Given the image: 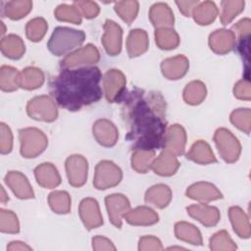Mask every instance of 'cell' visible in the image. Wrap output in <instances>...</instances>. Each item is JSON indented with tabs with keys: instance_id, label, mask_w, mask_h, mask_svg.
<instances>
[{
	"instance_id": "cell-1",
	"label": "cell",
	"mask_w": 251,
	"mask_h": 251,
	"mask_svg": "<svg viewBox=\"0 0 251 251\" xmlns=\"http://www.w3.org/2000/svg\"><path fill=\"white\" fill-rule=\"evenodd\" d=\"M122 102L123 118L127 127L126 139L132 150L154 151L165 145L166 103L158 92L134 88L126 90L117 100Z\"/></svg>"
},
{
	"instance_id": "cell-2",
	"label": "cell",
	"mask_w": 251,
	"mask_h": 251,
	"mask_svg": "<svg viewBox=\"0 0 251 251\" xmlns=\"http://www.w3.org/2000/svg\"><path fill=\"white\" fill-rule=\"evenodd\" d=\"M101 72L97 67L63 69L50 82V93L56 102L69 111L97 102L102 97Z\"/></svg>"
},
{
	"instance_id": "cell-3",
	"label": "cell",
	"mask_w": 251,
	"mask_h": 251,
	"mask_svg": "<svg viewBox=\"0 0 251 251\" xmlns=\"http://www.w3.org/2000/svg\"><path fill=\"white\" fill-rule=\"evenodd\" d=\"M83 40L84 33L81 30L58 26L54 29L48 42V48L53 54L61 56L67 51L79 45Z\"/></svg>"
},
{
	"instance_id": "cell-4",
	"label": "cell",
	"mask_w": 251,
	"mask_h": 251,
	"mask_svg": "<svg viewBox=\"0 0 251 251\" xmlns=\"http://www.w3.org/2000/svg\"><path fill=\"white\" fill-rule=\"evenodd\" d=\"M124 75L117 70H111L105 76L106 97L110 102H117L120 96L125 91Z\"/></svg>"
},
{
	"instance_id": "cell-5",
	"label": "cell",
	"mask_w": 251,
	"mask_h": 251,
	"mask_svg": "<svg viewBox=\"0 0 251 251\" xmlns=\"http://www.w3.org/2000/svg\"><path fill=\"white\" fill-rule=\"evenodd\" d=\"M106 33L103 41L105 48L109 54H117L121 50L122 28L113 21L107 20L104 25Z\"/></svg>"
},
{
	"instance_id": "cell-6",
	"label": "cell",
	"mask_w": 251,
	"mask_h": 251,
	"mask_svg": "<svg viewBox=\"0 0 251 251\" xmlns=\"http://www.w3.org/2000/svg\"><path fill=\"white\" fill-rule=\"evenodd\" d=\"M5 181L19 198H30L33 196L27 179L19 172H10L7 174Z\"/></svg>"
},
{
	"instance_id": "cell-7",
	"label": "cell",
	"mask_w": 251,
	"mask_h": 251,
	"mask_svg": "<svg viewBox=\"0 0 251 251\" xmlns=\"http://www.w3.org/2000/svg\"><path fill=\"white\" fill-rule=\"evenodd\" d=\"M2 53L11 59H19L25 52V45L18 35L10 34L1 40Z\"/></svg>"
},
{
	"instance_id": "cell-8",
	"label": "cell",
	"mask_w": 251,
	"mask_h": 251,
	"mask_svg": "<svg viewBox=\"0 0 251 251\" xmlns=\"http://www.w3.org/2000/svg\"><path fill=\"white\" fill-rule=\"evenodd\" d=\"M129 56H137L147 49V35L144 30H131L127 40Z\"/></svg>"
},
{
	"instance_id": "cell-9",
	"label": "cell",
	"mask_w": 251,
	"mask_h": 251,
	"mask_svg": "<svg viewBox=\"0 0 251 251\" xmlns=\"http://www.w3.org/2000/svg\"><path fill=\"white\" fill-rule=\"evenodd\" d=\"M150 18L156 26L161 25H172L174 23V15L172 14L170 7L164 3H158L152 6Z\"/></svg>"
},
{
	"instance_id": "cell-10",
	"label": "cell",
	"mask_w": 251,
	"mask_h": 251,
	"mask_svg": "<svg viewBox=\"0 0 251 251\" xmlns=\"http://www.w3.org/2000/svg\"><path fill=\"white\" fill-rule=\"evenodd\" d=\"M32 3L29 1H11L7 2L2 10L6 16L12 20H19L25 17L31 9Z\"/></svg>"
},
{
	"instance_id": "cell-11",
	"label": "cell",
	"mask_w": 251,
	"mask_h": 251,
	"mask_svg": "<svg viewBox=\"0 0 251 251\" xmlns=\"http://www.w3.org/2000/svg\"><path fill=\"white\" fill-rule=\"evenodd\" d=\"M19 74L16 69L8 66L1 68V88L4 91H13L19 86Z\"/></svg>"
},
{
	"instance_id": "cell-12",
	"label": "cell",
	"mask_w": 251,
	"mask_h": 251,
	"mask_svg": "<svg viewBox=\"0 0 251 251\" xmlns=\"http://www.w3.org/2000/svg\"><path fill=\"white\" fill-rule=\"evenodd\" d=\"M217 13H218L217 7L215 6V4L213 2H204L195 9L194 19L201 25L204 15H206L205 23H206V25H208L211 21H214Z\"/></svg>"
},
{
	"instance_id": "cell-13",
	"label": "cell",
	"mask_w": 251,
	"mask_h": 251,
	"mask_svg": "<svg viewBox=\"0 0 251 251\" xmlns=\"http://www.w3.org/2000/svg\"><path fill=\"white\" fill-rule=\"evenodd\" d=\"M208 160V162H216V159L213 155V153H211L209 146L205 143L200 141V149H199V145L198 143H195L190 151L189 154H187V158L197 161V162H201V163H206L204 157Z\"/></svg>"
},
{
	"instance_id": "cell-14",
	"label": "cell",
	"mask_w": 251,
	"mask_h": 251,
	"mask_svg": "<svg viewBox=\"0 0 251 251\" xmlns=\"http://www.w3.org/2000/svg\"><path fill=\"white\" fill-rule=\"evenodd\" d=\"M46 23L43 19H33L26 25V35L32 41H38L44 35L46 30Z\"/></svg>"
},
{
	"instance_id": "cell-15",
	"label": "cell",
	"mask_w": 251,
	"mask_h": 251,
	"mask_svg": "<svg viewBox=\"0 0 251 251\" xmlns=\"http://www.w3.org/2000/svg\"><path fill=\"white\" fill-rule=\"evenodd\" d=\"M115 9L117 13L121 15V17L127 23H130L134 20L137 10H138V3L135 1L131 2H119L116 4Z\"/></svg>"
},
{
	"instance_id": "cell-16",
	"label": "cell",
	"mask_w": 251,
	"mask_h": 251,
	"mask_svg": "<svg viewBox=\"0 0 251 251\" xmlns=\"http://www.w3.org/2000/svg\"><path fill=\"white\" fill-rule=\"evenodd\" d=\"M56 18L61 21H70L75 24L79 25L81 22L79 12L75 9V7H71L68 5H60L55 12Z\"/></svg>"
},
{
	"instance_id": "cell-17",
	"label": "cell",
	"mask_w": 251,
	"mask_h": 251,
	"mask_svg": "<svg viewBox=\"0 0 251 251\" xmlns=\"http://www.w3.org/2000/svg\"><path fill=\"white\" fill-rule=\"evenodd\" d=\"M141 218L147 219L150 224H154L158 221V216L151 209L145 207L137 208L134 211H131V213L126 216V220L130 224H139Z\"/></svg>"
},
{
	"instance_id": "cell-18",
	"label": "cell",
	"mask_w": 251,
	"mask_h": 251,
	"mask_svg": "<svg viewBox=\"0 0 251 251\" xmlns=\"http://www.w3.org/2000/svg\"><path fill=\"white\" fill-rule=\"evenodd\" d=\"M1 231L2 232H18L19 223L17 217L11 212L1 209Z\"/></svg>"
},
{
	"instance_id": "cell-19",
	"label": "cell",
	"mask_w": 251,
	"mask_h": 251,
	"mask_svg": "<svg viewBox=\"0 0 251 251\" xmlns=\"http://www.w3.org/2000/svg\"><path fill=\"white\" fill-rule=\"evenodd\" d=\"M12 149V133L10 128L5 125L1 124V153H9Z\"/></svg>"
},
{
	"instance_id": "cell-20",
	"label": "cell",
	"mask_w": 251,
	"mask_h": 251,
	"mask_svg": "<svg viewBox=\"0 0 251 251\" xmlns=\"http://www.w3.org/2000/svg\"><path fill=\"white\" fill-rule=\"evenodd\" d=\"M69 195L66 192H54L50 194V205L57 213H66L64 207L61 205L62 202L69 201Z\"/></svg>"
},
{
	"instance_id": "cell-21",
	"label": "cell",
	"mask_w": 251,
	"mask_h": 251,
	"mask_svg": "<svg viewBox=\"0 0 251 251\" xmlns=\"http://www.w3.org/2000/svg\"><path fill=\"white\" fill-rule=\"evenodd\" d=\"M75 5L80 6L82 8L83 14L86 18H93L96 17V15L99 12V7L96 3L93 2H75Z\"/></svg>"
},
{
	"instance_id": "cell-22",
	"label": "cell",
	"mask_w": 251,
	"mask_h": 251,
	"mask_svg": "<svg viewBox=\"0 0 251 251\" xmlns=\"http://www.w3.org/2000/svg\"><path fill=\"white\" fill-rule=\"evenodd\" d=\"M176 5H178L179 9L182 11V13L188 17L190 14V10L191 8H193L194 5H196L198 3V1H192V2H176Z\"/></svg>"
},
{
	"instance_id": "cell-23",
	"label": "cell",
	"mask_w": 251,
	"mask_h": 251,
	"mask_svg": "<svg viewBox=\"0 0 251 251\" xmlns=\"http://www.w3.org/2000/svg\"><path fill=\"white\" fill-rule=\"evenodd\" d=\"M1 191H2V194H3V196L1 197V201L4 203L7 199H8V197H6V195H5V191H4V189H3V187H1Z\"/></svg>"
}]
</instances>
